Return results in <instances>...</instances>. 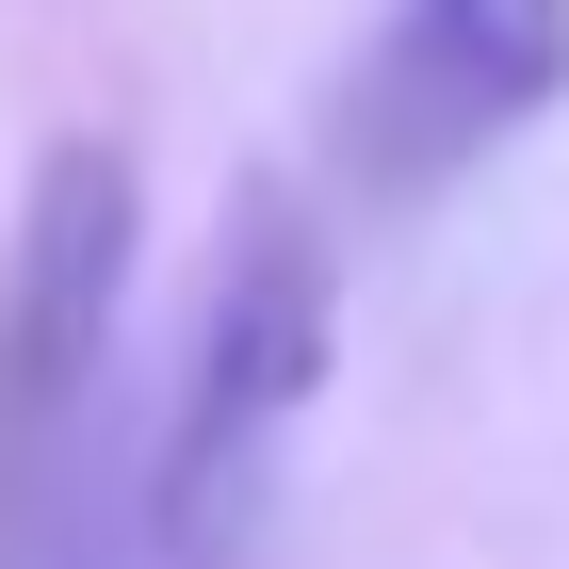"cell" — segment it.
I'll return each instance as SVG.
<instances>
[{"mask_svg":"<svg viewBox=\"0 0 569 569\" xmlns=\"http://www.w3.org/2000/svg\"><path fill=\"white\" fill-rule=\"evenodd\" d=\"M553 98H569V0H391L358 49L342 147L375 196H439L456 163L521 147Z\"/></svg>","mask_w":569,"mask_h":569,"instance_id":"2","label":"cell"},{"mask_svg":"<svg viewBox=\"0 0 569 569\" xmlns=\"http://www.w3.org/2000/svg\"><path fill=\"white\" fill-rule=\"evenodd\" d=\"M131 147L114 131H66L17 196V261H0V456L33 472L49 439L82 423L98 358H114V293H131Z\"/></svg>","mask_w":569,"mask_h":569,"instance_id":"3","label":"cell"},{"mask_svg":"<svg viewBox=\"0 0 569 569\" xmlns=\"http://www.w3.org/2000/svg\"><path fill=\"white\" fill-rule=\"evenodd\" d=\"M342 375V244L293 179H261L212 244V293H196V358H179V423H163V553L212 569V537H244L277 439L326 407Z\"/></svg>","mask_w":569,"mask_h":569,"instance_id":"1","label":"cell"}]
</instances>
